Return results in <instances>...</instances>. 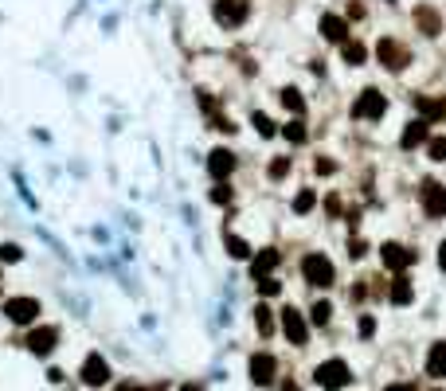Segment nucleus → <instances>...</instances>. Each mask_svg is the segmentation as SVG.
<instances>
[{
	"mask_svg": "<svg viewBox=\"0 0 446 391\" xmlns=\"http://www.w3.org/2000/svg\"><path fill=\"white\" fill-rule=\"evenodd\" d=\"M314 379L325 391H337V388H349V383H352V372H349V364H345V360H325V364L314 372Z\"/></svg>",
	"mask_w": 446,
	"mask_h": 391,
	"instance_id": "f257e3e1",
	"label": "nucleus"
},
{
	"mask_svg": "<svg viewBox=\"0 0 446 391\" xmlns=\"http://www.w3.org/2000/svg\"><path fill=\"white\" fill-rule=\"evenodd\" d=\"M302 274H305V282H314V286H333V278H337L333 262H329L321 251H314V255L302 258Z\"/></svg>",
	"mask_w": 446,
	"mask_h": 391,
	"instance_id": "f03ea898",
	"label": "nucleus"
},
{
	"mask_svg": "<svg viewBox=\"0 0 446 391\" xmlns=\"http://www.w3.org/2000/svg\"><path fill=\"white\" fill-rule=\"evenodd\" d=\"M384 110H387L384 94L368 86V90H361V98H356V106H352V118H361V122H380V118H384Z\"/></svg>",
	"mask_w": 446,
	"mask_h": 391,
	"instance_id": "7ed1b4c3",
	"label": "nucleus"
},
{
	"mask_svg": "<svg viewBox=\"0 0 446 391\" xmlns=\"http://www.w3.org/2000/svg\"><path fill=\"white\" fill-rule=\"evenodd\" d=\"M376 59L384 63L387 71H403V67H407V47H399V39L384 36L376 43Z\"/></svg>",
	"mask_w": 446,
	"mask_h": 391,
	"instance_id": "20e7f679",
	"label": "nucleus"
},
{
	"mask_svg": "<svg viewBox=\"0 0 446 391\" xmlns=\"http://www.w3.org/2000/svg\"><path fill=\"white\" fill-rule=\"evenodd\" d=\"M282 332H286V341H290V344H298V348L310 341V325H305L302 309H294V306L282 309Z\"/></svg>",
	"mask_w": 446,
	"mask_h": 391,
	"instance_id": "39448f33",
	"label": "nucleus"
},
{
	"mask_svg": "<svg viewBox=\"0 0 446 391\" xmlns=\"http://www.w3.org/2000/svg\"><path fill=\"white\" fill-rule=\"evenodd\" d=\"M4 313H8L12 325H28V321H36L39 302L36 297H8V302H4Z\"/></svg>",
	"mask_w": 446,
	"mask_h": 391,
	"instance_id": "423d86ee",
	"label": "nucleus"
},
{
	"mask_svg": "<svg viewBox=\"0 0 446 391\" xmlns=\"http://www.w3.org/2000/svg\"><path fill=\"white\" fill-rule=\"evenodd\" d=\"M83 383H90V388H102V383H110V364L102 352H90L83 364Z\"/></svg>",
	"mask_w": 446,
	"mask_h": 391,
	"instance_id": "0eeeda50",
	"label": "nucleus"
},
{
	"mask_svg": "<svg viewBox=\"0 0 446 391\" xmlns=\"http://www.w3.org/2000/svg\"><path fill=\"white\" fill-rule=\"evenodd\" d=\"M278 376V360L270 352H254L251 356V379L259 383V388H266V383H274Z\"/></svg>",
	"mask_w": 446,
	"mask_h": 391,
	"instance_id": "6e6552de",
	"label": "nucleus"
},
{
	"mask_svg": "<svg viewBox=\"0 0 446 391\" xmlns=\"http://www.w3.org/2000/svg\"><path fill=\"white\" fill-rule=\"evenodd\" d=\"M423 208H427V215H431V220L446 215V184H434V180L423 184Z\"/></svg>",
	"mask_w": 446,
	"mask_h": 391,
	"instance_id": "1a4fd4ad",
	"label": "nucleus"
},
{
	"mask_svg": "<svg viewBox=\"0 0 446 391\" xmlns=\"http://www.w3.org/2000/svg\"><path fill=\"white\" fill-rule=\"evenodd\" d=\"M243 16H247V4H243V0H216V20L223 28L243 24Z\"/></svg>",
	"mask_w": 446,
	"mask_h": 391,
	"instance_id": "9d476101",
	"label": "nucleus"
},
{
	"mask_svg": "<svg viewBox=\"0 0 446 391\" xmlns=\"http://www.w3.org/2000/svg\"><path fill=\"white\" fill-rule=\"evenodd\" d=\"M321 36L329 39V43H341V47H345V43H349V20H341V16H321Z\"/></svg>",
	"mask_w": 446,
	"mask_h": 391,
	"instance_id": "9b49d317",
	"label": "nucleus"
},
{
	"mask_svg": "<svg viewBox=\"0 0 446 391\" xmlns=\"http://www.w3.org/2000/svg\"><path fill=\"white\" fill-rule=\"evenodd\" d=\"M415 262V255H411L407 246H399V243H384V266L387 270H396V274H403V270Z\"/></svg>",
	"mask_w": 446,
	"mask_h": 391,
	"instance_id": "f8f14e48",
	"label": "nucleus"
},
{
	"mask_svg": "<svg viewBox=\"0 0 446 391\" xmlns=\"http://www.w3.org/2000/svg\"><path fill=\"white\" fill-rule=\"evenodd\" d=\"M427 141H431V122H427V118H415V122L407 125V134L399 137V145H403V149L427 145Z\"/></svg>",
	"mask_w": 446,
	"mask_h": 391,
	"instance_id": "ddd939ff",
	"label": "nucleus"
},
{
	"mask_svg": "<svg viewBox=\"0 0 446 391\" xmlns=\"http://www.w3.org/2000/svg\"><path fill=\"white\" fill-rule=\"evenodd\" d=\"M427 376L446 379V341H434L431 352H427Z\"/></svg>",
	"mask_w": 446,
	"mask_h": 391,
	"instance_id": "4468645a",
	"label": "nucleus"
},
{
	"mask_svg": "<svg viewBox=\"0 0 446 391\" xmlns=\"http://www.w3.org/2000/svg\"><path fill=\"white\" fill-rule=\"evenodd\" d=\"M55 341H59V332L55 329H36L32 337H28V348H32L36 356H48L51 348H55Z\"/></svg>",
	"mask_w": 446,
	"mask_h": 391,
	"instance_id": "2eb2a0df",
	"label": "nucleus"
},
{
	"mask_svg": "<svg viewBox=\"0 0 446 391\" xmlns=\"http://www.w3.org/2000/svg\"><path fill=\"white\" fill-rule=\"evenodd\" d=\"M415 24H419V32H423V36H438V28H443V20H438V12H434V8L419 4V8H415Z\"/></svg>",
	"mask_w": 446,
	"mask_h": 391,
	"instance_id": "dca6fc26",
	"label": "nucleus"
},
{
	"mask_svg": "<svg viewBox=\"0 0 446 391\" xmlns=\"http://www.w3.org/2000/svg\"><path fill=\"white\" fill-rule=\"evenodd\" d=\"M231 169H235V157H231L227 149H216L212 160H207V172H212L216 180H223V176H231Z\"/></svg>",
	"mask_w": 446,
	"mask_h": 391,
	"instance_id": "f3484780",
	"label": "nucleus"
},
{
	"mask_svg": "<svg viewBox=\"0 0 446 391\" xmlns=\"http://www.w3.org/2000/svg\"><path fill=\"white\" fill-rule=\"evenodd\" d=\"M411 297H415V293H411V278L407 274H396V278H392V302H396V306H411Z\"/></svg>",
	"mask_w": 446,
	"mask_h": 391,
	"instance_id": "a211bd4d",
	"label": "nucleus"
},
{
	"mask_svg": "<svg viewBox=\"0 0 446 391\" xmlns=\"http://www.w3.org/2000/svg\"><path fill=\"white\" fill-rule=\"evenodd\" d=\"M274 266H278V251H263V255L251 262V274H254V278H266Z\"/></svg>",
	"mask_w": 446,
	"mask_h": 391,
	"instance_id": "6ab92c4d",
	"label": "nucleus"
},
{
	"mask_svg": "<svg viewBox=\"0 0 446 391\" xmlns=\"http://www.w3.org/2000/svg\"><path fill=\"white\" fill-rule=\"evenodd\" d=\"M254 325H259V332H263V337H270V332H274V313H270V306L254 309Z\"/></svg>",
	"mask_w": 446,
	"mask_h": 391,
	"instance_id": "aec40b11",
	"label": "nucleus"
},
{
	"mask_svg": "<svg viewBox=\"0 0 446 391\" xmlns=\"http://www.w3.org/2000/svg\"><path fill=\"white\" fill-rule=\"evenodd\" d=\"M282 106H286V110H294V114H302V110H305V98H302V90H294V86H286V90H282Z\"/></svg>",
	"mask_w": 446,
	"mask_h": 391,
	"instance_id": "412c9836",
	"label": "nucleus"
},
{
	"mask_svg": "<svg viewBox=\"0 0 446 391\" xmlns=\"http://www.w3.org/2000/svg\"><path fill=\"white\" fill-rule=\"evenodd\" d=\"M368 59V47H364V43H345V63H352V67H361V63Z\"/></svg>",
	"mask_w": 446,
	"mask_h": 391,
	"instance_id": "4be33fe9",
	"label": "nucleus"
},
{
	"mask_svg": "<svg viewBox=\"0 0 446 391\" xmlns=\"http://www.w3.org/2000/svg\"><path fill=\"white\" fill-rule=\"evenodd\" d=\"M227 255H231V258H247V255H251L247 239H239V235H227Z\"/></svg>",
	"mask_w": 446,
	"mask_h": 391,
	"instance_id": "5701e85b",
	"label": "nucleus"
},
{
	"mask_svg": "<svg viewBox=\"0 0 446 391\" xmlns=\"http://www.w3.org/2000/svg\"><path fill=\"white\" fill-rule=\"evenodd\" d=\"M282 134H286L290 145H302V141H305V122H290L286 129H282Z\"/></svg>",
	"mask_w": 446,
	"mask_h": 391,
	"instance_id": "b1692460",
	"label": "nucleus"
},
{
	"mask_svg": "<svg viewBox=\"0 0 446 391\" xmlns=\"http://www.w3.org/2000/svg\"><path fill=\"white\" fill-rule=\"evenodd\" d=\"M427 157H431V160H446V137H431V141H427Z\"/></svg>",
	"mask_w": 446,
	"mask_h": 391,
	"instance_id": "393cba45",
	"label": "nucleus"
},
{
	"mask_svg": "<svg viewBox=\"0 0 446 391\" xmlns=\"http://www.w3.org/2000/svg\"><path fill=\"white\" fill-rule=\"evenodd\" d=\"M314 204H317V196L305 188V192H298V200H294V211H298V215H305V211L314 208Z\"/></svg>",
	"mask_w": 446,
	"mask_h": 391,
	"instance_id": "a878e982",
	"label": "nucleus"
},
{
	"mask_svg": "<svg viewBox=\"0 0 446 391\" xmlns=\"http://www.w3.org/2000/svg\"><path fill=\"white\" fill-rule=\"evenodd\" d=\"M259 293H263V297H278V293H282V282H274V278H259Z\"/></svg>",
	"mask_w": 446,
	"mask_h": 391,
	"instance_id": "bb28decb",
	"label": "nucleus"
},
{
	"mask_svg": "<svg viewBox=\"0 0 446 391\" xmlns=\"http://www.w3.org/2000/svg\"><path fill=\"white\" fill-rule=\"evenodd\" d=\"M329 317H333V306H329V302H317V306H314V321H317V325H329Z\"/></svg>",
	"mask_w": 446,
	"mask_h": 391,
	"instance_id": "cd10ccee",
	"label": "nucleus"
},
{
	"mask_svg": "<svg viewBox=\"0 0 446 391\" xmlns=\"http://www.w3.org/2000/svg\"><path fill=\"white\" fill-rule=\"evenodd\" d=\"M254 125H259V134L263 137H274V122H270L266 114H254Z\"/></svg>",
	"mask_w": 446,
	"mask_h": 391,
	"instance_id": "c85d7f7f",
	"label": "nucleus"
},
{
	"mask_svg": "<svg viewBox=\"0 0 446 391\" xmlns=\"http://www.w3.org/2000/svg\"><path fill=\"white\" fill-rule=\"evenodd\" d=\"M212 200H216V204H231V188L227 184H219L216 192H212Z\"/></svg>",
	"mask_w": 446,
	"mask_h": 391,
	"instance_id": "c756f323",
	"label": "nucleus"
},
{
	"mask_svg": "<svg viewBox=\"0 0 446 391\" xmlns=\"http://www.w3.org/2000/svg\"><path fill=\"white\" fill-rule=\"evenodd\" d=\"M286 172H290V160H286V157L270 165V176H286Z\"/></svg>",
	"mask_w": 446,
	"mask_h": 391,
	"instance_id": "7c9ffc66",
	"label": "nucleus"
},
{
	"mask_svg": "<svg viewBox=\"0 0 446 391\" xmlns=\"http://www.w3.org/2000/svg\"><path fill=\"white\" fill-rule=\"evenodd\" d=\"M364 251H368V243H364V239H352V251H349V255H352V258H364Z\"/></svg>",
	"mask_w": 446,
	"mask_h": 391,
	"instance_id": "2f4dec72",
	"label": "nucleus"
},
{
	"mask_svg": "<svg viewBox=\"0 0 446 391\" xmlns=\"http://www.w3.org/2000/svg\"><path fill=\"white\" fill-rule=\"evenodd\" d=\"M376 332V321L372 317H361V337H372Z\"/></svg>",
	"mask_w": 446,
	"mask_h": 391,
	"instance_id": "473e14b6",
	"label": "nucleus"
},
{
	"mask_svg": "<svg viewBox=\"0 0 446 391\" xmlns=\"http://www.w3.org/2000/svg\"><path fill=\"white\" fill-rule=\"evenodd\" d=\"M0 258H4V262H16V258H20V246H4V251H0Z\"/></svg>",
	"mask_w": 446,
	"mask_h": 391,
	"instance_id": "72a5a7b5",
	"label": "nucleus"
},
{
	"mask_svg": "<svg viewBox=\"0 0 446 391\" xmlns=\"http://www.w3.org/2000/svg\"><path fill=\"white\" fill-rule=\"evenodd\" d=\"M325 208H329V215H341V200H337V196H329Z\"/></svg>",
	"mask_w": 446,
	"mask_h": 391,
	"instance_id": "f704fd0d",
	"label": "nucleus"
},
{
	"mask_svg": "<svg viewBox=\"0 0 446 391\" xmlns=\"http://www.w3.org/2000/svg\"><path fill=\"white\" fill-rule=\"evenodd\" d=\"M384 391H415V383H392V388H384Z\"/></svg>",
	"mask_w": 446,
	"mask_h": 391,
	"instance_id": "c9c22d12",
	"label": "nucleus"
},
{
	"mask_svg": "<svg viewBox=\"0 0 446 391\" xmlns=\"http://www.w3.org/2000/svg\"><path fill=\"white\" fill-rule=\"evenodd\" d=\"M278 391H298V383H294V379H282V388Z\"/></svg>",
	"mask_w": 446,
	"mask_h": 391,
	"instance_id": "e433bc0d",
	"label": "nucleus"
},
{
	"mask_svg": "<svg viewBox=\"0 0 446 391\" xmlns=\"http://www.w3.org/2000/svg\"><path fill=\"white\" fill-rule=\"evenodd\" d=\"M438 266H443V270H446V243H443V246H438Z\"/></svg>",
	"mask_w": 446,
	"mask_h": 391,
	"instance_id": "4c0bfd02",
	"label": "nucleus"
},
{
	"mask_svg": "<svg viewBox=\"0 0 446 391\" xmlns=\"http://www.w3.org/2000/svg\"><path fill=\"white\" fill-rule=\"evenodd\" d=\"M181 391H200V383H184V388Z\"/></svg>",
	"mask_w": 446,
	"mask_h": 391,
	"instance_id": "58836bf2",
	"label": "nucleus"
},
{
	"mask_svg": "<svg viewBox=\"0 0 446 391\" xmlns=\"http://www.w3.org/2000/svg\"><path fill=\"white\" fill-rule=\"evenodd\" d=\"M125 391H141V388H125Z\"/></svg>",
	"mask_w": 446,
	"mask_h": 391,
	"instance_id": "ea45409f",
	"label": "nucleus"
}]
</instances>
